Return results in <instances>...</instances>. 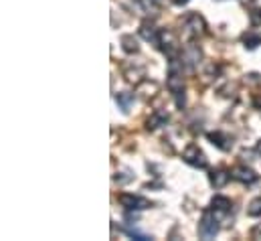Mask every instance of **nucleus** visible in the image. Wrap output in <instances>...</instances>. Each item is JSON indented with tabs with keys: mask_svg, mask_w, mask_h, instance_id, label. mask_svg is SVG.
Returning <instances> with one entry per match:
<instances>
[{
	"mask_svg": "<svg viewBox=\"0 0 261 241\" xmlns=\"http://www.w3.org/2000/svg\"><path fill=\"white\" fill-rule=\"evenodd\" d=\"M116 103L122 108L123 113H128L132 103H134V94H130V91H122V94H116Z\"/></svg>",
	"mask_w": 261,
	"mask_h": 241,
	"instance_id": "obj_13",
	"label": "nucleus"
},
{
	"mask_svg": "<svg viewBox=\"0 0 261 241\" xmlns=\"http://www.w3.org/2000/svg\"><path fill=\"white\" fill-rule=\"evenodd\" d=\"M255 152L261 156V140H259V142H257V146H255Z\"/></svg>",
	"mask_w": 261,
	"mask_h": 241,
	"instance_id": "obj_22",
	"label": "nucleus"
},
{
	"mask_svg": "<svg viewBox=\"0 0 261 241\" xmlns=\"http://www.w3.org/2000/svg\"><path fill=\"white\" fill-rule=\"evenodd\" d=\"M251 237H253V239H261V225H255V227L251 229Z\"/></svg>",
	"mask_w": 261,
	"mask_h": 241,
	"instance_id": "obj_21",
	"label": "nucleus"
},
{
	"mask_svg": "<svg viewBox=\"0 0 261 241\" xmlns=\"http://www.w3.org/2000/svg\"><path fill=\"white\" fill-rule=\"evenodd\" d=\"M243 45H245V49H249V51L257 49L261 45V32H245L243 34Z\"/></svg>",
	"mask_w": 261,
	"mask_h": 241,
	"instance_id": "obj_15",
	"label": "nucleus"
},
{
	"mask_svg": "<svg viewBox=\"0 0 261 241\" xmlns=\"http://www.w3.org/2000/svg\"><path fill=\"white\" fill-rule=\"evenodd\" d=\"M166 122H168V113L166 112H156L146 120V130H156V128H160V126H166Z\"/></svg>",
	"mask_w": 261,
	"mask_h": 241,
	"instance_id": "obj_12",
	"label": "nucleus"
},
{
	"mask_svg": "<svg viewBox=\"0 0 261 241\" xmlns=\"http://www.w3.org/2000/svg\"><path fill=\"white\" fill-rule=\"evenodd\" d=\"M188 0H174V4H178V6H183V4H186Z\"/></svg>",
	"mask_w": 261,
	"mask_h": 241,
	"instance_id": "obj_23",
	"label": "nucleus"
},
{
	"mask_svg": "<svg viewBox=\"0 0 261 241\" xmlns=\"http://www.w3.org/2000/svg\"><path fill=\"white\" fill-rule=\"evenodd\" d=\"M130 237H134V239H140V241H148V239H152L150 235H146V233H140V231H134V229H123Z\"/></svg>",
	"mask_w": 261,
	"mask_h": 241,
	"instance_id": "obj_20",
	"label": "nucleus"
},
{
	"mask_svg": "<svg viewBox=\"0 0 261 241\" xmlns=\"http://www.w3.org/2000/svg\"><path fill=\"white\" fill-rule=\"evenodd\" d=\"M207 138H209V142L213 146H217L219 150H223V152H229L231 146H233V140L227 134H223V132H209Z\"/></svg>",
	"mask_w": 261,
	"mask_h": 241,
	"instance_id": "obj_7",
	"label": "nucleus"
},
{
	"mask_svg": "<svg viewBox=\"0 0 261 241\" xmlns=\"http://www.w3.org/2000/svg\"><path fill=\"white\" fill-rule=\"evenodd\" d=\"M233 175L231 172H227V170H223V168H217V170H213L211 175H209V178H211V185L215 187V189H223L227 182H229V178H231Z\"/></svg>",
	"mask_w": 261,
	"mask_h": 241,
	"instance_id": "obj_11",
	"label": "nucleus"
},
{
	"mask_svg": "<svg viewBox=\"0 0 261 241\" xmlns=\"http://www.w3.org/2000/svg\"><path fill=\"white\" fill-rule=\"evenodd\" d=\"M211 211H213L215 215H219V217L227 215V213L231 211V199H227V197H221V194H217V197L211 201Z\"/></svg>",
	"mask_w": 261,
	"mask_h": 241,
	"instance_id": "obj_9",
	"label": "nucleus"
},
{
	"mask_svg": "<svg viewBox=\"0 0 261 241\" xmlns=\"http://www.w3.org/2000/svg\"><path fill=\"white\" fill-rule=\"evenodd\" d=\"M255 106H257V108H261V99H255Z\"/></svg>",
	"mask_w": 261,
	"mask_h": 241,
	"instance_id": "obj_24",
	"label": "nucleus"
},
{
	"mask_svg": "<svg viewBox=\"0 0 261 241\" xmlns=\"http://www.w3.org/2000/svg\"><path fill=\"white\" fill-rule=\"evenodd\" d=\"M174 101H176V108H178V110H184V106H186V96H184V89L176 91V94H174Z\"/></svg>",
	"mask_w": 261,
	"mask_h": 241,
	"instance_id": "obj_18",
	"label": "nucleus"
},
{
	"mask_svg": "<svg viewBox=\"0 0 261 241\" xmlns=\"http://www.w3.org/2000/svg\"><path fill=\"white\" fill-rule=\"evenodd\" d=\"M122 41V49L126 51V53H138L140 51V45H138V41L134 39V34H123V37L120 39Z\"/></svg>",
	"mask_w": 261,
	"mask_h": 241,
	"instance_id": "obj_14",
	"label": "nucleus"
},
{
	"mask_svg": "<svg viewBox=\"0 0 261 241\" xmlns=\"http://www.w3.org/2000/svg\"><path fill=\"white\" fill-rule=\"evenodd\" d=\"M249 18H251V25L253 27H261V8H255L249 13Z\"/></svg>",
	"mask_w": 261,
	"mask_h": 241,
	"instance_id": "obj_19",
	"label": "nucleus"
},
{
	"mask_svg": "<svg viewBox=\"0 0 261 241\" xmlns=\"http://www.w3.org/2000/svg\"><path fill=\"white\" fill-rule=\"evenodd\" d=\"M183 61H176V59H170L168 63V77H166V87L176 94L184 87V79H183Z\"/></svg>",
	"mask_w": 261,
	"mask_h": 241,
	"instance_id": "obj_1",
	"label": "nucleus"
},
{
	"mask_svg": "<svg viewBox=\"0 0 261 241\" xmlns=\"http://www.w3.org/2000/svg\"><path fill=\"white\" fill-rule=\"evenodd\" d=\"M138 4L142 6L144 13H154V10H158V6L162 4V0H138Z\"/></svg>",
	"mask_w": 261,
	"mask_h": 241,
	"instance_id": "obj_16",
	"label": "nucleus"
},
{
	"mask_svg": "<svg viewBox=\"0 0 261 241\" xmlns=\"http://www.w3.org/2000/svg\"><path fill=\"white\" fill-rule=\"evenodd\" d=\"M219 219H217V215H215L213 211H207V213H202V219L199 223V235L202 239H213L215 235L219 233Z\"/></svg>",
	"mask_w": 261,
	"mask_h": 241,
	"instance_id": "obj_2",
	"label": "nucleus"
},
{
	"mask_svg": "<svg viewBox=\"0 0 261 241\" xmlns=\"http://www.w3.org/2000/svg\"><path fill=\"white\" fill-rule=\"evenodd\" d=\"M118 201L122 207H126V211H144V209H148V207H152L150 201L138 197V194H120Z\"/></svg>",
	"mask_w": 261,
	"mask_h": 241,
	"instance_id": "obj_4",
	"label": "nucleus"
},
{
	"mask_svg": "<svg viewBox=\"0 0 261 241\" xmlns=\"http://www.w3.org/2000/svg\"><path fill=\"white\" fill-rule=\"evenodd\" d=\"M247 215L249 217H261V197L253 199L247 207Z\"/></svg>",
	"mask_w": 261,
	"mask_h": 241,
	"instance_id": "obj_17",
	"label": "nucleus"
},
{
	"mask_svg": "<svg viewBox=\"0 0 261 241\" xmlns=\"http://www.w3.org/2000/svg\"><path fill=\"white\" fill-rule=\"evenodd\" d=\"M231 175H233V178H235V180L243 182V185H253V182L257 180L255 170L247 168V166H237V168H233Z\"/></svg>",
	"mask_w": 261,
	"mask_h": 241,
	"instance_id": "obj_8",
	"label": "nucleus"
},
{
	"mask_svg": "<svg viewBox=\"0 0 261 241\" xmlns=\"http://www.w3.org/2000/svg\"><path fill=\"white\" fill-rule=\"evenodd\" d=\"M200 57H202L200 47H199V45H195V43H190V45H186V49L183 51V63L186 65L188 71H195L199 61H200Z\"/></svg>",
	"mask_w": 261,
	"mask_h": 241,
	"instance_id": "obj_5",
	"label": "nucleus"
},
{
	"mask_svg": "<svg viewBox=\"0 0 261 241\" xmlns=\"http://www.w3.org/2000/svg\"><path fill=\"white\" fill-rule=\"evenodd\" d=\"M183 160H184L186 164L195 166V168H207V164H209V162H207L205 152H202L197 144L186 146V150L183 152Z\"/></svg>",
	"mask_w": 261,
	"mask_h": 241,
	"instance_id": "obj_3",
	"label": "nucleus"
},
{
	"mask_svg": "<svg viewBox=\"0 0 261 241\" xmlns=\"http://www.w3.org/2000/svg\"><path fill=\"white\" fill-rule=\"evenodd\" d=\"M140 34L144 41H150V43H158V37H160V31L154 27L152 20H144L142 27H140Z\"/></svg>",
	"mask_w": 261,
	"mask_h": 241,
	"instance_id": "obj_10",
	"label": "nucleus"
},
{
	"mask_svg": "<svg viewBox=\"0 0 261 241\" xmlns=\"http://www.w3.org/2000/svg\"><path fill=\"white\" fill-rule=\"evenodd\" d=\"M186 31L192 34V37H200V34L207 32V22L200 15L192 13L186 16Z\"/></svg>",
	"mask_w": 261,
	"mask_h": 241,
	"instance_id": "obj_6",
	"label": "nucleus"
}]
</instances>
